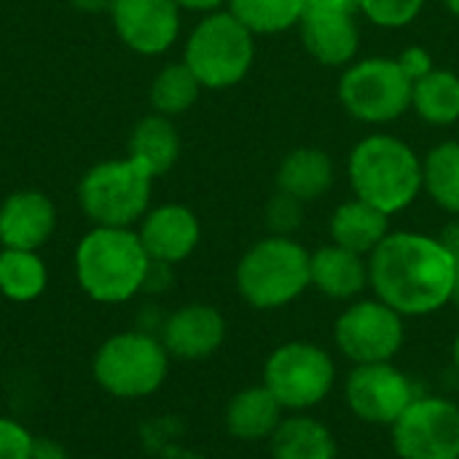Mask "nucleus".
I'll return each instance as SVG.
<instances>
[{"mask_svg": "<svg viewBox=\"0 0 459 459\" xmlns=\"http://www.w3.org/2000/svg\"><path fill=\"white\" fill-rule=\"evenodd\" d=\"M452 363H455V368H457L459 374V333L457 339H455V344H452Z\"/></svg>", "mask_w": 459, "mask_h": 459, "instance_id": "nucleus-39", "label": "nucleus"}, {"mask_svg": "<svg viewBox=\"0 0 459 459\" xmlns=\"http://www.w3.org/2000/svg\"><path fill=\"white\" fill-rule=\"evenodd\" d=\"M56 229V207L43 191H13L0 204V245L40 250Z\"/></svg>", "mask_w": 459, "mask_h": 459, "instance_id": "nucleus-17", "label": "nucleus"}, {"mask_svg": "<svg viewBox=\"0 0 459 459\" xmlns=\"http://www.w3.org/2000/svg\"><path fill=\"white\" fill-rule=\"evenodd\" d=\"M264 385L290 414L320 406L336 385L333 355L315 342H285L264 363Z\"/></svg>", "mask_w": 459, "mask_h": 459, "instance_id": "nucleus-8", "label": "nucleus"}, {"mask_svg": "<svg viewBox=\"0 0 459 459\" xmlns=\"http://www.w3.org/2000/svg\"><path fill=\"white\" fill-rule=\"evenodd\" d=\"M395 59H398L401 70L409 75L411 83H417V81L425 78L430 70H436V62H433L430 51L422 48V46H411V48H406V51H403L401 56H395Z\"/></svg>", "mask_w": 459, "mask_h": 459, "instance_id": "nucleus-32", "label": "nucleus"}, {"mask_svg": "<svg viewBox=\"0 0 459 459\" xmlns=\"http://www.w3.org/2000/svg\"><path fill=\"white\" fill-rule=\"evenodd\" d=\"M264 221L274 237H293L299 226L304 223V202L277 191L264 210Z\"/></svg>", "mask_w": 459, "mask_h": 459, "instance_id": "nucleus-30", "label": "nucleus"}, {"mask_svg": "<svg viewBox=\"0 0 459 459\" xmlns=\"http://www.w3.org/2000/svg\"><path fill=\"white\" fill-rule=\"evenodd\" d=\"M312 288L331 301H355L368 288V258L339 245L312 253Z\"/></svg>", "mask_w": 459, "mask_h": 459, "instance_id": "nucleus-18", "label": "nucleus"}, {"mask_svg": "<svg viewBox=\"0 0 459 459\" xmlns=\"http://www.w3.org/2000/svg\"><path fill=\"white\" fill-rule=\"evenodd\" d=\"M73 269L81 290L91 301L116 307L148 288L153 261L134 229L94 226L75 245Z\"/></svg>", "mask_w": 459, "mask_h": 459, "instance_id": "nucleus-2", "label": "nucleus"}, {"mask_svg": "<svg viewBox=\"0 0 459 459\" xmlns=\"http://www.w3.org/2000/svg\"><path fill=\"white\" fill-rule=\"evenodd\" d=\"M352 194L377 210L403 212L422 194V159L395 134L363 137L347 161Z\"/></svg>", "mask_w": 459, "mask_h": 459, "instance_id": "nucleus-3", "label": "nucleus"}, {"mask_svg": "<svg viewBox=\"0 0 459 459\" xmlns=\"http://www.w3.org/2000/svg\"><path fill=\"white\" fill-rule=\"evenodd\" d=\"M32 433L13 417H0V459H30Z\"/></svg>", "mask_w": 459, "mask_h": 459, "instance_id": "nucleus-31", "label": "nucleus"}, {"mask_svg": "<svg viewBox=\"0 0 459 459\" xmlns=\"http://www.w3.org/2000/svg\"><path fill=\"white\" fill-rule=\"evenodd\" d=\"M441 245L455 255V261H457V266H459V215H457V221H452V223H446V229L441 231Z\"/></svg>", "mask_w": 459, "mask_h": 459, "instance_id": "nucleus-35", "label": "nucleus"}, {"mask_svg": "<svg viewBox=\"0 0 459 459\" xmlns=\"http://www.w3.org/2000/svg\"><path fill=\"white\" fill-rule=\"evenodd\" d=\"M180 11H199V13H212L229 5V0H175Z\"/></svg>", "mask_w": 459, "mask_h": 459, "instance_id": "nucleus-34", "label": "nucleus"}, {"mask_svg": "<svg viewBox=\"0 0 459 459\" xmlns=\"http://www.w3.org/2000/svg\"><path fill=\"white\" fill-rule=\"evenodd\" d=\"M199 91H202V83L191 73V67L186 62H169L156 73L148 97L159 116L175 118L194 108V102L199 100Z\"/></svg>", "mask_w": 459, "mask_h": 459, "instance_id": "nucleus-27", "label": "nucleus"}, {"mask_svg": "<svg viewBox=\"0 0 459 459\" xmlns=\"http://www.w3.org/2000/svg\"><path fill=\"white\" fill-rule=\"evenodd\" d=\"M457 261L438 237L390 231L368 255V288L403 317H428L452 304Z\"/></svg>", "mask_w": 459, "mask_h": 459, "instance_id": "nucleus-1", "label": "nucleus"}, {"mask_svg": "<svg viewBox=\"0 0 459 459\" xmlns=\"http://www.w3.org/2000/svg\"><path fill=\"white\" fill-rule=\"evenodd\" d=\"M411 110L433 124L449 126L459 121V75L452 70L436 67L411 86Z\"/></svg>", "mask_w": 459, "mask_h": 459, "instance_id": "nucleus-25", "label": "nucleus"}, {"mask_svg": "<svg viewBox=\"0 0 459 459\" xmlns=\"http://www.w3.org/2000/svg\"><path fill=\"white\" fill-rule=\"evenodd\" d=\"M272 459H336L339 444L333 430L307 411L288 414L269 438Z\"/></svg>", "mask_w": 459, "mask_h": 459, "instance_id": "nucleus-22", "label": "nucleus"}, {"mask_svg": "<svg viewBox=\"0 0 459 459\" xmlns=\"http://www.w3.org/2000/svg\"><path fill=\"white\" fill-rule=\"evenodd\" d=\"M307 3H320V5H331V8H344V11L360 13V3L358 0H307Z\"/></svg>", "mask_w": 459, "mask_h": 459, "instance_id": "nucleus-37", "label": "nucleus"}, {"mask_svg": "<svg viewBox=\"0 0 459 459\" xmlns=\"http://www.w3.org/2000/svg\"><path fill=\"white\" fill-rule=\"evenodd\" d=\"M411 86L395 56H368L342 73L339 102L363 124H390L411 110Z\"/></svg>", "mask_w": 459, "mask_h": 459, "instance_id": "nucleus-9", "label": "nucleus"}, {"mask_svg": "<svg viewBox=\"0 0 459 459\" xmlns=\"http://www.w3.org/2000/svg\"><path fill=\"white\" fill-rule=\"evenodd\" d=\"M414 398V382L393 360L355 366L344 379V403L366 425L393 428Z\"/></svg>", "mask_w": 459, "mask_h": 459, "instance_id": "nucleus-12", "label": "nucleus"}, {"mask_svg": "<svg viewBox=\"0 0 459 459\" xmlns=\"http://www.w3.org/2000/svg\"><path fill=\"white\" fill-rule=\"evenodd\" d=\"M336 178L333 159L323 148H293L277 167V191L309 204L323 199Z\"/></svg>", "mask_w": 459, "mask_h": 459, "instance_id": "nucleus-20", "label": "nucleus"}, {"mask_svg": "<svg viewBox=\"0 0 459 459\" xmlns=\"http://www.w3.org/2000/svg\"><path fill=\"white\" fill-rule=\"evenodd\" d=\"M403 320V315H398L377 296L355 299L333 323L336 350L355 366L390 363L406 342Z\"/></svg>", "mask_w": 459, "mask_h": 459, "instance_id": "nucleus-10", "label": "nucleus"}, {"mask_svg": "<svg viewBox=\"0 0 459 459\" xmlns=\"http://www.w3.org/2000/svg\"><path fill=\"white\" fill-rule=\"evenodd\" d=\"M358 3H360V13L385 30L409 27L425 5V0H358Z\"/></svg>", "mask_w": 459, "mask_h": 459, "instance_id": "nucleus-29", "label": "nucleus"}, {"mask_svg": "<svg viewBox=\"0 0 459 459\" xmlns=\"http://www.w3.org/2000/svg\"><path fill=\"white\" fill-rule=\"evenodd\" d=\"M282 420H285V409L264 382L234 393L223 411L229 436L245 444L269 441Z\"/></svg>", "mask_w": 459, "mask_h": 459, "instance_id": "nucleus-19", "label": "nucleus"}, {"mask_svg": "<svg viewBox=\"0 0 459 459\" xmlns=\"http://www.w3.org/2000/svg\"><path fill=\"white\" fill-rule=\"evenodd\" d=\"M422 191L446 212L459 215V140L438 143L422 159Z\"/></svg>", "mask_w": 459, "mask_h": 459, "instance_id": "nucleus-26", "label": "nucleus"}, {"mask_svg": "<svg viewBox=\"0 0 459 459\" xmlns=\"http://www.w3.org/2000/svg\"><path fill=\"white\" fill-rule=\"evenodd\" d=\"M169 352L148 331H121L108 336L94 358V382L118 401H140L159 393L169 377Z\"/></svg>", "mask_w": 459, "mask_h": 459, "instance_id": "nucleus-5", "label": "nucleus"}, {"mask_svg": "<svg viewBox=\"0 0 459 459\" xmlns=\"http://www.w3.org/2000/svg\"><path fill=\"white\" fill-rule=\"evenodd\" d=\"M70 5H75L78 11H86V13H100V11H110L113 0H70Z\"/></svg>", "mask_w": 459, "mask_h": 459, "instance_id": "nucleus-36", "label": "nucleus"}, {"mask_svg": "<svg viewBox=\"0 0 459 459\" xmlns=\"http://www.w3.org/2000/svg\"><path fill=\"white\" fill-rule=\"evenodd\" d=\"M48 285L46 261L38 250H0V296L13 304H30L43 296Z\"/></svg>", "mask_w": 459, "mask_h": 459, "instance_id": "nucleus-24", "label": "nucleus"}, {"mask_svg": "<svg viewBox=\"0 0 459 459\" xmlns=\"http://www.w3.org/2000/svg\"><path fill=\"white\" fill-rule=\"evenodd\" d=\"M444 3H446V8H449L455 16H459V0H444Z\"/></svg>", "mask_w": 459, "mask_h": 459, "instance_id": "nucleus-40", "label": "nucleus"}, {"mask_svg": "<svg viewBox=\"0 0 459 459\" xmlns=\"http://www.w3.org/2000/svg\"><path fill=\"white\" fill-rule=\"evenodd\" d=\"M140 242L153 264L175 266L191 258L202 239V223L186 204H159L140 221Z\"/></svg>", "mask_w": 459, "mask_h": 459, "instance_id": "nucleus-15", "label": "nucleus"}, {"mask_svg": "<svg viewBox=\"0 0 459 459\" xmlns=\"http://www.w3.org/2000/svg\"><path fill=\"white\" fill-rule=\"evenodd\" d=\"M452 304L459 309V266H457V282H455V296H452Z\"/></svg>", "mask_w": 459, "mask_h": 459, "instance_id": "nucleus-41", "label": "nucleus"}, {"mask_svg": "<svg viewBox=\"0 0 459 459\" xmlns=\"http://www.w3.org/2000/svg\"><path fill=\"white\" fill-rule=\"evenodd\" d=\"M159 339L172 360L199 363L212 358L223 347L226 317L212 304H186L164 320Z\"/></svg>", "mask_w": 459, "mask_h": 459, "instance_id": "nucleus-14", "label": "nucleus"}, {"mask_svg": "<svg viewBox=\"0 0 459 459\" xmlns=\"http://www.w3.org/2000/svg\"><path fill=\"white\" fill-rule=\"evenodd\" d=\"M110 19L118 40L143 56L169 51L180 35V8L175 0H113Z\"/></svg>", "mask_w": 459, "mask_h": 459, "instance_id": "nucleus-13", "label": "nucleus"}, {"mask_svg": "<svg viewBox=\"0 0 459 459\" xmlns=\"http://www.w3.org/2000/svg\"><path fill=\"white\" fill-rule=\"evenodd\" d=\"M358 16L360 13H355V11L307 3L299 30H301V40H304V48L309 51V56H315L320 65H331V67L350 65L360 46Z\"/></svg>", "mask_w": 459, "mask_h": 459, "instance_id": "nucleus-16", "label": "nucleus"}, {"mask_svg": "<svg viewBox=\"0 0 459 459\" xmlns=\"http://www.w3.org/2000/svg\"><path fill=\"white\" fill-rule=\"evenodd\" d=\"M153 175L132 156L94 164L78 183V204L94 226L132 229L151 207Z\"/></svg>", "mask_w": 459, "mask_h": 459, "instance_id": "nucleus-7", "label": "nucleus"}, {"mask_svg": "<svg viewBox=\"0 0 459 459\" xmlns=\"http://www.w3.org/2000/svg\"><path fill=\"white\" fill-rule=\"evenodd\" d=\"M390 433L401 459H459V403L441 395H417Z\"/></svg>", "mask_w": 459, "mask_h": 459, "instance_id": "nucleus-11", "label": "nucleus"}, {"mask_svg": "<svg viewBox=\"0 0 459 459\" xmlns=\"http://www.w3.org/2000/svg\"><path fill=\"white\" fill-rule=\"evenodd\" d=\"M129 156L153 178L167 175L180 159V134L167 116H145L134 124L129 137Z\"/></svg>", "mask_w": 459, "mask_h": 459, "instance_id": "nucleus-23", "label": "nucleus"}, {"mask_svg": "<svg viewBox=\"0 0 459 459\" xmlns=\"http://www.w3.org/2000/svg\"><path fill=\"white\" fill-rule=\"evenodd\" d=\"M255 59V35L229 11L204 13V19L191 30L183 62L199 78L202 89H231L250 73Z\"/></svg>", "mask_w": 459, "mask_h": 459, "instance_id": "nucleus-6", "label": "nucleus"}, {"mask_svg": "<svg viewBox=\"0 0 459 459\" xmlns=\"http://www.w3.org/2000/svg\"><path fill=\"white\" fill-rule=\"evenodd\" d=\"M167 459H204V457H199V455H194V452H172V455H167Z\"/></svg>", "mask_w": 459, "mask_h": 459, "instance_id": "nucleus-38", "label": "nucleus"}, {"mask_svg": "<svg viewBox=\"0 0 459 459\" xmlns=\"http://www.w3.org/2000/svg\"><path fill=\"white\" fill-rule=\"evenodd\" d=\"M307 0H229V11L253 35H277L299 27Z\"/></svg>", "mask_w": 459, "mask_h": 459, "instance_id": "nucleus-28", "label": "nucleus"}, {"mask_svg": "<svg viewBox=\"0 0 459 459\" xmlns=\"http://www.w3.org/2000/svg\"><path fill=\"white\" fill-rule=\"evenodd\" d=\"M331 242L339 247H347L358 255H371L390 234V215L377 210L374 204L363 199L342 202L328 223Z\"/></svg>", "mask_w": 459, "mask_h": 459, "instance_id": "nucleus-21", "label": "nucleus"}, {"mask_svg": "<svg viewBox=\"0 0 459 459\" xmlns=\"http://www.w3.org/2000/svg\"><path fill=\"white\" fill-rule=\"evenodd\" d=\"M30 459H67V452L59 444L48 441V438H35Z\"/></svg>", "mask_w": 459, "mask_h": 459, "instance_id": "nucleus-33", "label": "nucleus"}, {"mask_svg": "<svg viewBox=\"0 0 459 459\" xmlns=\"http://www.w3.org/2000/svg\"><path fill=\"white\" fill-rule=\"evenodd\" d=\"M312 253L293 237H264L250 245L234 272L242 301L272 312L290 307L312 288Z\"/></svg>", "mask_w": 459, "mask_h": 459, "instance_id": "nucleus-4", "label": "nucleus"}]
</instances>
